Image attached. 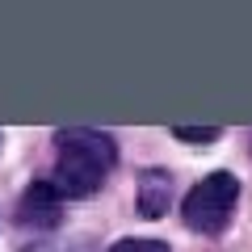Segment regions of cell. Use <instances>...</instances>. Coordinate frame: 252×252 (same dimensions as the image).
I'll use <instances>...</instances> for the list:
<instances>
[{"label":"cell","instance_id":"cell-1","mask_svg":"<svg viewBox=\"0 0 252 252\" xmlns=\"http://www.w3.org/2000/svg\"><path fill=\"white\" fill-rule=\"evenodd\" d=\"M59 156H55V177L51 185L59 189L63 198H89L105 185L109 168L118 164V143L105 130L93 126H67L55 135Z\"/></svg>","mask_w":252,"mask_h":252},{"label":"cell","instance_id":"cell-2","mask_svg":"<svg viewBox=\"0 0 252 252\" xmlns=\"http://www.w3.org/2000/svg\"><path fill=\"white\" fill-rule=\"evenodd\" d=\"M235 202H240V181L231 172H210L202 177L198 185L185 193L181 202V219H185L189 231H202V235H219L235 215Z\"/></svg>","mask_w":252,"mask_h":252},{"label":"cell","instance_id":"cell-3","mask_svg":"<svg viewBox=\"0 0 252 252\" xmlns=\"http://www.w3.org/2000/svg\"><path fill=\"white\" fill-rule=\"evenodd\" d=\"M17 223L21 227H59L63 223V193L51 181H34L17 202Z\"/></svg>","mask_w":252,"mask_h":252},{"label":"cell","instance_id":"cell-4","mask_svg":"<svg viewBox=\"0 0 252 252\" xmlns=\"http://www.w3.org/2000/svg\"><path fill=\"white\" fill-rule=\"evenodd\" d=\"M172 202V177L164 168H147L139 177V215L143 219H164Z\"/></svg>","mask_w":252,"mask_h":252},{"label":"cell","instance_id":"cell-5","mask_svg":"<svg viewBox=\"0 0 252 252\" xmlns=\"http://www.w3.org/2000/svg\"><path fill=\"white\" fill-rule=\"evenodd\" d=\"M172 139H181V143H215L219 139V126H172Z\"/></svg>","mask_w":252,"mask_h":252},{"label":"cell","instance_id":"cell-6","mask_svg":"<svg viewBox=\"0 0 252 252\" xmlns=\"http://www.w3.org/2000/svg\"><path fill=\"white\" fill-rule=\"evenodd\" d=\"M109 252H168L164 240H118Z\"/></svg>","mask_w":252,"mask_h":252}]
</instances>
